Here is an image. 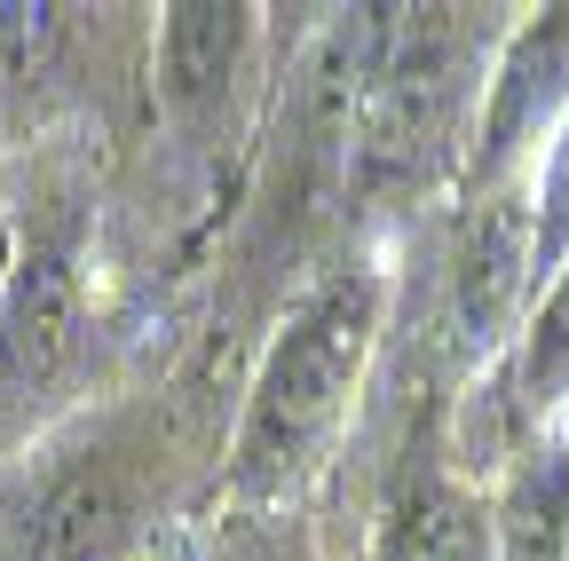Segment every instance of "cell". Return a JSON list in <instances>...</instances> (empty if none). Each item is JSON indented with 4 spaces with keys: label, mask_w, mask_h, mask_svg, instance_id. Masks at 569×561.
<instances>
[{
    "label": "cell",
    "mask_w": 569,
    "mask_h": 561,
    "mask_svg": "<svg viewBox=\"0 0 569 561\" xmlns=\"http://www.w3.org/2000/svg\"><path fill=\"white\" fill-rule=\"evenodd\" d=\"M380 317H388V269L380 261H348L284 309V324L269 332L261 364L246 380L238 435L222 459L230 514H277L325 474V459L348 435L356 395H365Z\"/></svg>",
    "instance_id": "obj_1"
},
{
    "label": "cell",
    "mask_w": 569,
    "mask_h": 561,
    "mask_svg": "<svg viewBox=\"0 0 569 561\" xmlns=\"http://www.w3.org/2000/svg\"><path fill=\"white\" fill-rule=\"evenodd\" d=\"M467 9H356L348 127L372 167H427L475 134L482 72L467 56Z\"/></svg>",
    "instance_id": "obj_2"
},
{
    "label": "cell",
    "mask_w": 569,
    "mask_h": 561,
    "mask_svg": "<svg viewBox=\"0 0 569 561\" xmlns=\"http://www.w3.org/2000/svg\"><path fill=\"white\" fill-rule=\"evenodd\" d=\"M151 451L127 428L48 451L0 507V561H142L151 545Z\"/></svg>",
    "instance_id": "obj_3"
},
{
    "label": "cell",
    "mask_w": 569,
    "mask_h": 561,
    "mask_svg": "<svg viewBox=\"0 0 569 561\" xmlns=\"http://www.w3.org/2000/svg\"><path fill=\"white\" fill-rule=\"evenodd\" d=\"M538 293V214L530 182H498L467 198V230L451 246V301L443 332L459 348V364L482 380L522 332V301Z\"/></svg>",
    "instance_id": "obj_4"
},
{
    "label": "cell",
    "mask_w": 569,
    "mask_h": 561,
    "mask_svg": "<svg viewBox=\"0 0 569 561\" xmlns=\"http://www.w3.org/2000/svg\"><path fill=\"white\" fill-rule=\"evenodd\" d=\"M561 119H569V9H538L498 40L490 72H482V103H475V134H467V182L475 190L530 182V167L553 143Z\"/></svg>",
    "instance_id": "obj_5"
},
{
    "label": "cell",
    "mask_w": 569,
    "mask_h": 561,
    "mask_svg": "<svg viewBox=\"0 0 569 561\" xmlns=\"http://www.w3.org/2000/svg\"><path fill=\"white\" fill-rule=\"evenodd\" d=\"M88 348L80 261L63 246H32L0 277V419L32 411V395L63 388Z\"/></svg>",
    "instance_id": "obj_6"
},
{
    "label": "cell",
    "mask_w": 569,
    "mask_h": 561,
    "mask_svg": "<svg viewBox=\"0 0 569 561\" xmlns=\"http://www.w3.org/2000/svg\"><path fill=\"white\" fill-rule=\"evenodd\" d=\"M365 561H498V507L459 467L411 459L380 499Z\"/></svg>",
    "instance_id": "obj_7"
},
{
    "label": "cell",
    "mask_w": 569,
    "mask_h": 561,
    "mask_svg": "<svg viewBox=\"0 0 569 561\" xmlns=\"http://www.w3.org/2000/svg\"><path fill=\"white\" fill-rule=\"evenodd\" d=\"M490 403H498L490 451H507V459H522L538 443V428L569 403V261L546 277V293L522 317L515 348L490 364Z\"/></svg>",
    "instance_id": "obj_8"
},
{
    "label": "cell",
    "mask_w": 569,
    "mask_h": 561,
    "mask_svg": "<svg viewBox=\"0 0 569 561\" xmlns=\"http://www.w3.org/2000/svg\"><path fill=\"white\" fill-rule=\"evenodd\" d=\"M261 32V9H213V0H182V9H159V96L182 119L222 111L230 80L246 72Z\"/></svg>",
    "instance_id": "obj_9"
},
{
    "label": "cell",
    "mask_w": 569,
    "mask_h": 561,
    "mask_svg": "<svg viewBox=\"0 0 569 561\" xmlns=\"http://www.w3.org/2000/svg\"><path fill=\"white\" fill-rule=\"evenodd\" d=\"M530 214H538V285L569 261V119L553 127V143L530 167Z\"/></svg>",
    "instance_id": "obj_10"
},
{
    "label": "cell",
    "mask_w": 569,
    "mask_h": 561,
    "mask_svg": "<svg viewBox=\"0 0 569 561\" xmlns=\"http://www.w3.org/2000/svg\"><path fill=\"white\" fill-rule=\"evenodd\" d=\"M206 561H325V553L293 522H277V514H230Z\"/></svg>",
    "instance_id": "obj_11"
},
{
    "label": "cell",
    "mask_w": 569,
    "mask_h": 561,
    "mask_svg": "<svg viewBox=\"0 0 569 561\" xmlns=\"http://www.w3.org/2000/svg\"><path fill=\"white\" fill-rule=\"evenodd\" d=\"M9 261H17V238H9V230H0V277H9Z\"/></svg>",
    "instance_id": "obj_12"
}]
</instances>
